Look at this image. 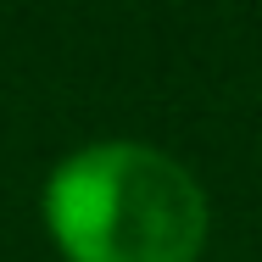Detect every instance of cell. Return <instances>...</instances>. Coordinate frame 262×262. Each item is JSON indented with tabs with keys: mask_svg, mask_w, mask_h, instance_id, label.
Here are the masks:
<instances>
[{
	"mask_svg": "<svg viewBox=\"0 0 262 262\" xmlns=\"http://www.w3.org/2000/svg\"><path fill=\"white\" fill-rule=\"evenodd\" d=\"M207 190L184 162L140 140H101L45 179V229L67 262H195Z\"/></svg>",
	"mask_w": 262,
	"mask_h": 262,
	"instance_id": "1",
	"label": "cell"
}]
</instances>
